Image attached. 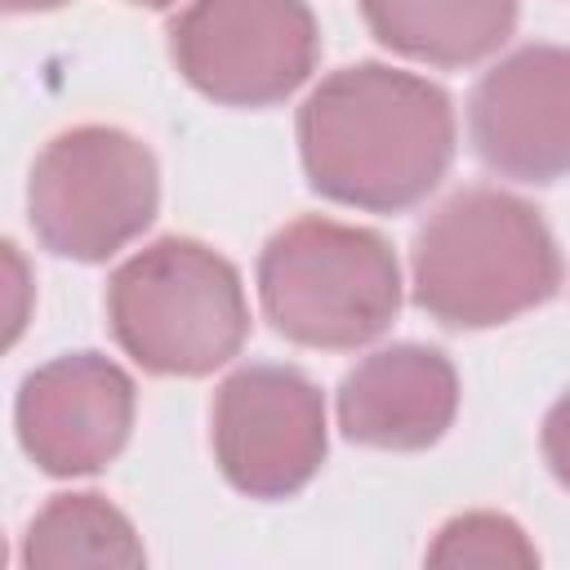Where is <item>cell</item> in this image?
Listing matches in <instances>:
<instances>
[{
    "label": "cell",
    "instance_id": "cell-8",
    "mask_svg": "<svg viewBox=\"0 0 570 570\" xmlns=\"http://www.w3.org/2000/svg\"><path fill=\"white\" fill-rule=\"evenodd\" d=\"M472 142L508 178L570 174V49H521L472 94Z\"/></svg>",
    "mask_w": 570,
    "mask_h": 570
},
{
    "label": "cell",
    "instance_id": "cell-13",
    "mask_svg": "<svg viewBox=\"0 0 570 570\" xmlns=\"http://www.w3.org/2000/svg\"><path fill=\"white\" fill-rule=\"evenodd\" d=\"M428 566L441 570H459V566H481V570H525L534 566V548L525 543V534L490 512H472L459 517L441 530L436 548L428 552Z\"/></svg>",
    "mask_w": 570,
    "mask_h": 570
},
{
    "label": "cell",
    "instance_id": "cell-10",
    "mask_svg": "<svg viewBox=\"0 0 570 570\" xmlns=\"http://www.w3.org/2000/svg\"><path fill=\"white\" fill-rule=\"evenodd\" d=\"M459 383L441 352L401 343L356 365L338 392L343 432L379 450H423L454 419Z\"/></svg>",
    "mask_w": 570,
    "mask_h": 570
},
{
    "label": "cell",
    "instance_id": "cell-12",
    "mask_svg": "<svg viewBox=\"0 0 570 570\" xmlns=\"http://www.w3.org/2000/svg\"><path fill=\"white\" fill-rule=\"evenodd\" d=\"M142 548L129 521L102 503L98 494H62L53 499L31 534H27V566L31 570H67V566H138Z\"/></svg>",
    "mask_w": 570,
    "mask_h": 570
},
{
    "label": "cell",
    "instance_id": "cell-4",
    "mask_svg": "<svg viewBox=\"0 0 570 570\" xmlns=\"http://www.w3.org/2000/svg\"><path fill=\"white\" fill-rule=\"evenodd\" d=\"M272 325L312 347H356L387 330L401 281L392 249L361 227L298 218L272 236L258 263Z\"/></svg>",
    "mask_w": 570,
    "mask_h": 570
},
{
    "label": "cell",
    "instance_id": "cell-5",
    "mask_svg": "<svg viewBox=\"0 0 570 570\" xmlns=\"http://www.w3.org/2000/svg\"><path fill=\"white\" fill-rule=\"evenodd\" d=\"M156 209V165L120 129L58 134L31 169V223L53 254L107 258L134 240Z\"/></svg>",
    "mask_w": 570,
    "mask_h": 570
},
{
    "label": "cell",
    "instance_id": "cell-7",
    "mask_svg": "<svg viewBox=\"0 0 570 570\" xmlns=\"http://www.w3.org/2000/svg\"><path fill=\"white\" fill-rule=\"evenodd\" d=\"M214 450L245 494H294L325 454V410L316 387L281 365L232 374L214 401Z\"/></svg>",
    "mask_w": 570,
    "mask_h": 570
},
{
    "label": "cell",
    "instance_id": "cell-17",
    "mask_svg": "<svg viewBox=\"0 0 570 570\" xmlns=\"http://www.w3.org/2000/svg\"><path fill=\"white\" fill-rule=\"evenodd\" d=\"M134 4H169V0H134Z\"/></svg>",
    "mask_w": 570,
    "mask_h": 570
},
{
    "label": "cell",
    "instance_id": "cell-9",
    "mask_svg": "<svg viewBox=\"0 0 570 570\" xmlns=\"http://www.w3.org/2000/svg\"><path fill=\"white\" fill-rule=\"evenodd\" d=\"M134 387L102 356H62L36 370L18 396V432L27 454L58 476L102 468L129 436Z\"/></svg>",
    "mask_w": 570,
    "mask_h": 570
},
{
    "label": "cell",
    "instance_id": "cell-3",
    "mask_svg": "<svg viewBox=\"0 0 570 570\" xmlns=\"http://www.w3.org/2000/svg\"><path fill=\"white\" fill-rule=\"evenodd\" d=\"M111 330L156 374H205L245 338L236 272L196 240H156L111 276Z\"/></svg>",
    "mask_w": 570,
    "mask_h": 570
},
{
    "label": "cell",
    "instance_id": "cell-14",
    "mask_svg": "<svg viewBox=\"0 0 570 570\" xmlns=\"http://www.w3.org/2000/svg\"><path fill=\"white\" fill-rule=\"evenodd\" d=\"M543 454H548L552 472L570 485V396L557 401V410L548 414V428H543Z\"/></svg>",
    "mask_w": 570,
    "mask_h": 570
},
{
    "label": "cell",
    "instance_id": "cell-2",
    "mask_svg": "<svg viewBox=\"0 0 570 570\" xmlns=\"http://www.w3.org/2000/svg\"><path fill=\"white\" fill-rule=\"evenodd\" d=\"M548 227L508 191H459L414 245V298L445 325H499L557 289Z\"/></svg>",
    "mask_w": 570,
    "mask_h": 570
},
{
    "label": "cell",
    "instance_id": "cell-1",
    "mask_svg": "<svg viewBox=\"0 0 570 570\" xmlns=\"http://www.w3.org/2000/svg\"><path fill=\"white\" fill-rule=\"evenodd\" d=\"M298 142L325 196L405 209L441 183L454 151V116L436 85L370 62L330 76L307 98Z\"/></svg>",
    "mask_w": 570,
    "mask_h": 570
},
{
    "label": "cell",
    "instance_id": "cell-15",
    "mask_svg": "<svg viewBox=\"0 0 570 570\" xmlns=\"http://www.w3.org/2000/svg\"><path fill=\"white\" fill-rule=\"evenodd\" d=\"M4 272H9V321H4V338L13 343L18 338V330H22V321H27V267H22V258H18V249L13 245H4Z\"/></svg>",
    "mask_w": 570,
    "mask_h": 570
},
{
    "label": "cell",
    "instance_id": "cell-11",
    "mask_svg": "<svg viewBox=\"0 0 570 570\" xmlns=\"http://www.w3.org/2000/svg\"><path fill=\"white\" fill-rule=\"evenodd\" d=\"M374 36L410 58L476 62L503 45L517 0H361Z\"/></svg>",
    "mask_w": 570,
    "mask_h": 570
},
{
    "label": "cell",
    "instance_id": "cell-16",
    "mask_svg": "<svg viewBox=\"0 0 570 570\" xmlns=\"http://www.w3.org/2000/svg\"><path fill=\"white\" fill-rule=\"evenodd\" d=\"M9 9H53V4H62V0H4Z\"/></svg>",
    "mask_w": 570,
    "mask_h": 570
},
{
    "label": "cell",
    "instance_id": "cell-6",
    "mask_svg": "<svg viewBox=\"0 0 570 570\" xmlns=\"http://www.w3.org/2000/svg\"><path fill=\"white\" fill-rule=\"evenodd\" d=\"M183 76L236 107L294 94L316 58V27L303 0H196L174 22Z\"/></svg>",
    "mask_w": 570,
    "mask_h": 570
}]
</instances>
